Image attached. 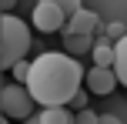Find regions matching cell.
I'll return each mask as SVG.
<instances>
[{
	"mask_svg": "<svg viewBox=\"0 0 127 124\" xmlns=\"http://www.w3.org/2000/svg\"><path fill=\"white\" fill-rule=\"evenodd\" d=\"M84 81V67L80 60L67 57V54H40L30 64V74H27V91L37 104L44 107H67L70 101L77 97Z\"/></svg>",
	"mask_w": 127,
	"mask_h": 124,
	"instance_id": "6da1fadb",
	"label": "cell"
},
{
	"mask_svg": "<svg viewBox=\"0 0 127 124\" xmlns=\"http://www.w3.org/2000/svg\"><path fill=\"white\" fill-rule=\"evenodd\" d=\"M30 27L13 13H0V71H13L30 50Z\"/></svg>",
	"mask_w": 127,
	"mask_h": 124,
	"instance_id": "7a4b0ae2",
	"label": "cell"
},
{
	"mask_svg": "<svg viewBox=\"0 0 127 124\" xmlns=\"http://www.w3.org/2000/svg\"><path fill=\"white\" fill-rule=\"evenodd\" d=\"M30 107H33V97L24 84H7L0 87V111L3 118H13V121H27L30 118Z\"/></svg>",
	"mask_w": 127,
	"mask_h": 124,
	"instance_id": "3957f363",
	"label": "cell"
},
{
	"mask_svg": "<svg viewBox=\"0 0 127 124\" xmlns=\"http://www.w3.org/2000/svg\"><path fill=\"white\" fill-rule=\"evenodd\" d=\"M33 27H37L40 34L64 30V27H67V10H64V3H57V0H40V3L33 7Z\"/></svg>",
	"mask_w": 127,
	"mask_h": 124,
	"instance_id": "277c9868",
	"label": "cell"
},
{
	"mask_svg": "<svg viewBox=\"0 0 127 124\" xmlns=\"http://www.w3.org/2000/svg\"><path fill=\"white\" fill-rule=\"evenodd\" d=\"M84 84H87V94L104 97L117 87V74L110 67H90V71H84Z\"/></svg>",
	"mask_w": 127,
	"mask_h": 124,
	"instance_id": "5b68a950",
	"label": "cell"
},
{
	"mask_svg": "<svg viewBox=\"0 0 127 124\" xmlns=\"http://www.w3.org/2000/svg\"><path fill=\"white\" fill-rule=\"evenodd\" d=\"M94 27H97V17L87 10V7H80L74 17H67L64 37H90V34H94Z\"/></svg>",
	"mask_w": 127,
	"mask_h": 124,
	"instance_id": "8992f818",
	"label": "cell"
},
{
	"mask_svg": "<svg viewBox=\"0 0 127 124\" xmlns=\"http://www.w3.org/2000/svg\"><path fill=\"white\" fill-rule=\"evenodd\" d=\"M30 124H74V114L67 107H44L40 114H33Z\"/></svg>",
	"mask_w": 127,
	"mask_h": 124,
	"instance_id": "52a82bcc",
	"label": "cell"
},
{
	"mask_svg": "<svg viewBox=\"0 0 127 124\" xmlns=\"http://www.w3.org/2000/svg\"><path fill=\"white\" fill-rule=\"evenodd\" d=\"M114 74H117V84L127 87V34L114 40Z\"/></svg>",
	"mask_w": 127,
	"mask_h": 124,
	"instance_id": "ba28073f",
	"label": "cell"
},
{
	"mask_svg": "<svg viewBox=\"0 0 127 124\" xmlns=\"http://www.w3.org/2000/svg\"><path fill=\"white\" fill-rule=\"evenodd\" d=\"M90 54H94V67H110L114 71V44L110 40H97Z\"/></svg>",
	"mask_w": 127,
	"mask_h": 124,
	"instance_id": "9c48e42d",
	"label": "cell"
},
{
	"mask_svg": "<svg viewBox=\"0 0 127 124\" xmlns=\"http://www.w3.org/2000/svg\"><path fill=\"white\" fill-rule=\"evenodd\" d=\"M64 47H67V57H80V54L94 50V44H90V37H64Z\"/></svg>",
	"mask_w": 127,
	"mask_h": 124,
	"instance_id": "30bf717a",
	"label": "cell"
},
{
	"mask_svg": "<svg viewBox=\"0 0 127 124\" xmlns=\"http://www.w3.org/2000/svg\"><path fill=\"white\" fill-rule=\"evenodd\" d=\"M74 124H100V114H94V111H77Z\"/></svg>",
	"mask_w": 127,
	"mask_h": 124,
	"instance_id": "8fae6325",
	"label": "cell"
},
{
	"mask_svg": "<svg viewBox=\"0 0 127 124\" xmlns=\"http://www.w3.org/2000/svg\"><path fill=\"white\" fill-rule=\"evenodd\" d=\"M27 74H30V64H27V60H20V64L13 67V77H17V84H27Z\"/></svg>",
	"mask_w": 127,
	"mask_h": 124,
	"instance_id": "7c38bea8",
	"label": "cell"
},
{
	"mask_svg": "<svg viewBox=\"0 0 127 124\" xmlns=\"http://www.w3.org/2000/svg\"><path fill=\"white\" fill-rule=\"evenodd\" d=\"M107 34H110V37H117V40H121V37H124V34H127V30H124V27H121V24H110V27H107Z\"/></svg>",
	"mask_w": 127,
	"mask_h": 124,
	"instance_id": "4fadbf2b",
	"label": "cell"
},
{
	"mask_svg": "<svg viewBox=\"0 0 127 124\" xmlns=\"http://www.w3.org/2000/svg\"><path fill=\"white\" fill-rule=\"evenodd\" d=\"M100 124H121V118H114V114H100Z\"/></svg>",
	"mask_w": 127,
	"mask_h": 124,
	"instance_id": "5bb4252c",
	"label": "cell"
}]
</instances>
